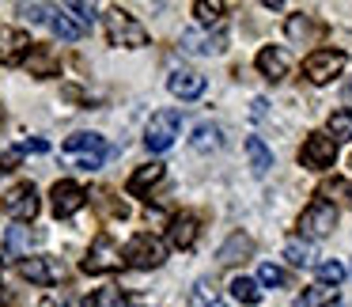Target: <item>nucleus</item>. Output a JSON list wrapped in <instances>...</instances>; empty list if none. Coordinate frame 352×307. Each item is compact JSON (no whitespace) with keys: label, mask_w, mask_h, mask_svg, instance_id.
<instances>
[{"label":"nucleus","mask_w":352,"mask_h":307,"mask_svg":"<svg viewBox=\"0 0 352 307\" xmlns=\"http://www.w3.org/2000/svg\"><path fill=\"white\" fill-rule=\"evenodd\" d=\"M107 39L110 46H125V50H140L148 46V31L133 12L125 8H110L107 12Z\"/></svg>","instance_id":"1"},{"label":"nucleus","mask_w":352,"mask_h":307,"mask_svg":"<svg viewBox=\"0 0 352 307\" xmlns=\"http://www.w3.org/2000/svg\"><path fill=\"white\" fill-rule=\"evenodd\" d=\"M167 262V246L163 239H155L152 231H137V235L125 243V266L133 269H160Z\"/></svg>","instance_id":"2"},{"label":"nucleus","mask_w":352,"mask_h":307,"mask_svg":"<svg viewBox=\"0 0 352 307\" xmlns=\"http://www.w3.org/2000/svg\"><path fill=\"white\" fill-rule=\"evenodd\" d=\"M125 266V251L114 243V235H95V243H91V251H87V258H84V273H91V277H99V273H114V269H122Z\"/></svg>","instance_id":"3"},{"label":"nucleus","mask_w":352,"mask_h":307,"mask_svg":"<svg viewBox=\"0 0 352 307\" xmlns=\"http://www.w3.org/2000/svg\"><path fill=\"white\" fill-rule=\"evenodd\" d=\"M344 65H349L344 50H314V54H307V61H303V76L322 87V84H329V80L341 76Z\"/></svg>","instance_id":"4"},{"label":"nucleus","mask_w":352,"mask_h":307,"mask_svg":"<svg viewBox=\"0 0 352 307\" xmlns=\"http://www.w3.org/2000/svg\"><path fill=\"white\" fill-rule=\"evenodd\" d=\"M178 129H182V114H178V110H170V107L167 110H155L152 122H148V129H144L148 152H167V148L175 145Z\"/></svg>","instance_id":"5"},{"label":"nucleus","mask_w":352,"mask_h":307,"mask_svg":"<svg viewBox=\"0 0 352 307\" xmlns=\"http://www.w3.org/2000/svg\"><path fill=\"white\" fill-rule=\"evenodd\" d=\"M333 228H337V205L326 198H314L311 205L303 209V216H299V231H303L307 239H326Z\"/></svg>","instance_id":"6"},{"label":"nucleus","mask_w":352,"mask_h":307,"mask_svg":"<svg viewBox=\"0 0 352 307\" xmlns=\"http://www.w3.org/2000/svg\"><path fill=\"white\" fill-rule=\"evenodd\" d=\"M65 152L69 156H80V167L84 171H95V167H102V160H107V140L99 137V133H72L69 140H65Z\"/></svg>","instance_id":"7"},{"label":"nucleus","mask_w":352,"mask_h":307,"mask_svg":"<svg viewBox=\"0 0 352 307\" xmlns=\"http://www.w3.org/2000/svg\"><path fill=\"white\" fill-rule=\"evenodd\" d=\"M65 262L54 258V254H38V258H27L19 262V277L31 284H42V288H50V284H61L65 281Z\"/></svg>","instance_id":"8"},{"label":"nucleus","mask_w":352,"mask_h":307,"mask_svg":"<svg viewBox=\"0 0 352 307\" xmlns=\"http://www.w3.org/2000/svg\"><path fill=\"white\" fill-rule=\"evenodd\" d=\"M333 160H337V140L329 133H311L303 140V148H299V163L307 171H329Z\"/></svg>","instance_id":"9"},{"label":"nucleus","mask_w":352,"mask_h":307,"mask_svg":"<svg viewBox=\"0 0 352 307\" xmlns=\"http://www.w3.org/2000/svg\"><path fill=\"white\" fill-rule=\"evenodd\" d=\"M87 198H91V193H87L80 182H72V178H61V182L50 190V205H54V216H61V220L76 216L80 209L87 205Z\"/></svg>","instance_id":"10"},{"label":"nucleus","mask_w":352,"mask_h":307,"mask_svg":"<svg viewBox=\"0 0 352 307\" xmlns=\"http://www.w3.org/2000/svg\"><path fill=\"white\" fill-rule=\"evenodd\" d=\"M4 213L19 224H31L38 216V190H34V182H19L4 193Z\"/></svg>","instance_id":"11"},{"label":"nucleus","mask_w":352,"mask_h":307,"mask_svg":"<svg viewBox=\"0 0 352 307\" xmlns=\"http://www.w3.org/2000/svg\"><path fill=\"white\" fill-rule=\"evenodd\" d=\"M34 42L16 27H0V65H27Z\"/></svg>","instance_id":"12"},{"label":"nucleus","mask_w":352,"mask_h":307,"mask_svg":"<svg viewBox=\"0 0 352 307\" xmlns=\"http://www.w3.org/2000/svg\"><path fill=\"white\" fill-rule=\"evenodd\" d=\"M167 87H170V95H175V99L193 103V99H201V95H205V76H201V72H193V69H175L167 76Z\"/></svg>","instance_id":"13"},{"label":"nucleus","mask_w":352,"mask_h":307,"mask_svg":"<svg viewBox=\"0 0 352 307\" xmlns=\"http://www.w3.org/2000/svg\"><path fill=\"white\" fill-rule=\"evenodd\" d=\"M197 231H201L197 216H193V213H178L175 220H170V228H167V239H170L175 251H190V246L197 243Z\"/></svg>","instance_id":"14"},{"label":"nucleus","mask_w":352,"mask_h":307,"mask_svg":"<svg viewBox=\"0 0 352 307\" xmlns=\"http://www.w3.org/2000/svg\"><path fill=\"white\" fill-rule=\"evenodd\" d=\"M27 72L38 76V80L57 76V72H61V57H57V50L54 46H34L31 57H27Z\"/></svg>","instance_id":"15"},{"label":"nucleus","mask_w":352,"mask_h":307,"mask_svg":"<svg viewBox=\"0 0 352 307\" xmlns=\"http://www.w3.org/2000/svg\"><path fill=\"white\" fill-rule=\"evenodd\" d=\"M254 65H258V72H261L265 80H273V84L288 76V54H284L280 46H265V50L258 54V61H254Z\"/></svg>","instance_id":"16"},{"label":"nucleus","mask_w":352,"mask_h":307,"mask_svg":"<svg viewBox=\"0 0 352 307\" xmlns=\"http://www.w3.org/2000/svg\"><path fill=\"white\" fill-rule=\"evenodd\" d=\"M223 46H228L223 31H216V34L182 31V50H186V54H223Z\"/></svg>","instance_id":"17"},{"label":"nucleus","mask_w":352,"mask_h":307,"mask_svg":"<svg viewBox=\"0 0 352 307\" xmlns=\"http://www.w3.org/2000/svg\"><path fill=\"white\" fill-rule=\"evenodd\" d=\"M163 175H167V167L163 163H144V167H137L129 175V182H125V190L133 193V198H140V193H148L152 186L163 182Z\"/></svg>","instance_id":"18"},{"label":"nucleus","mask_w":352,"mask_h":307,"mask_svg":"<svg viewBox=\"0 0 352 307\" xmlns=\"http://www.w3.org/2000/svg\"><path fill=\"white\" fill-rule=\"evenodd\" d=\"M250 254H254V239L246 235V231H235V235H231L228 243L220 246L216 262H220V266H239V262H246Z\"/></svg>","instance_id":"19"},{"label":"nucleus","mask_w":352,"mask_h":307,"mask_svg":"<svg viewBox=\"0 0 352 307\" xmlns=\"http://www.w3.org/2000/svg\"><path fill=\"white\" fill-rule=\"evenodd\" d=\"M284 34H288L296 46H311V42L322 34V27L314 23L311 16H303V12H299V16H288V23H284Z\"/></svg>","instance_id":"20"},{"label":"nucleus","mask_w":352,"mask_h":307,"mask_svg":"<svg viewBox=\"0 0 352 307\" xmlns=\"http://www.w3.org/2000/svg\"><path fill=\"white\" fill-rule=\"evenodd\" d=\"M246 160H250L254 175H269V167H273V152L261 137H246Z\"/></svg>","instance_id":"21"},{"label":"nucleus","mask_w":352,"mask_h":307,"mask_svg":"<svg viewBox=\"0 0 352 307\" xmlns=\"http://www.w3.org/2000/svg\"><path fill=\"white\" fill-rule=\"evenodd\" d=\"M337 299H341V292H337V288H329V284H318V288H307L292 307H333Z\"/></svg>","instance_id":"22"},{"label":"nucleus","mask_w":352,"mask_h":307,"mask_svg":"<svg viewBox=\"0 0 352 307\" xmlns=\"http://www.w3.org/2000/svg\"><path fill=\"white\" fill-rule=\"evenodd\" d=\"M31 228H8V235H4V258H23L27 251H31ZM31 258V254H27Z\"/></svg>","instance_id":"23"},{"label":"nucleus","mask_w":352,"mask_h":307,"mask_svg":"<svg viewBox=\"0 0 352 307\" xmlns=\"http://www.w3.org/2000/svg\"><path fill=\"white\" fill-rule=\"evenodd\" d=\"M50 27H54V34H57L61 42H76V39H84V27H80V23H76V19H72L65 8H57V12H54Z\"/></svg>","instance_id":"24"},{"label":"nucleus","mask_w":352,"mask_h":307,"mask_svg":"<svg viewBox=\"0 0 352 307\" xmlns=\"http://www.w3.org/2000/svg\"><path fill=\"white\" fill-rule=\"evenodd\" d=\"M284 258L292 262V266H314V246L311 243H303V239H288L284 243Z\"/></svg>","instance_id":"25"},{"label":"nucleus","mask_w":352,"mask_h":307,"mask_svg":"<svg viewBox=\"0 0 352 307\" xmlns=\"http://www.w3.org/2000/svg\"><path fill=\"white\" fill-rule=\"evenodd\" d=\"M231 296H235L239 304H246V307L261 304V288H258V281H250V277H235V281H231Z\"/></svg>","instance_id":"26"},{"label":"nucleus","mask_w":352,"mask_h":307,"mask_svg":"<svg viewBox=\"0 0 352 307\" xmlns=\"http://www.w3.org/2000/svg\"><path fill=\"white\" fill-rule=\"evenodd\" d=\"M329 137L333 140H349L352 137V107H341V110H333L329 114Z\"/></svg>","instance_id":"27"},{"label":"nucleus","mask_w":352,"mask_h":307,"mask_svg":"<svg viewBox=\"0 0 352 307\" xmlns=\"http://www.w3.org/2000/svg\"><path fill=\"white\" fill-rule=\"evenodd\" d=\"M223 12H228V4H223V0H197V4H193V16H197L205 27L220 23Z\"/></svg>","instance_id":"28"},{"label":"nucleus","mask_w":352,"mask_h":307,"mask_svg":"<svg viewBox=\"0 0 352 307\" xmlns=\"http://www.w3.org/2000/svg\"><path fill=\"white\" fill-rule=\"evenodd\" d=\"M220 129H216V125H197V129H193V140L190 145L197 148V152H212V148H220Z\"/></svg>","instance_id":"29"},{"label":"nucleus","mask_w":352,"mask_h":307,"mask_svg":"<svg viewBox=\"0 0 352 307\" xmlns=\"http://www.w3.org/2000/svg\"><path fill=\"white\" fill-rule=\"evenodd\" d=\"M190 307H223L220 296H216V284L197 281V288H193V296H190Z\"/></svg>","instance_id":"30"},{"label":"nucleus","mask_w":352,"mask_h":307,"mask_svg":"<svg viewBox=\"0 0 352 307\" xmlns=\"http://www.w3.org/2000/svg\"><path fill=\"white\" fill-rule=\"evenodd\" d=\"M258 284H265V288H280V284H288V273H284L280 266H273V262H265V266L258 269Z\"/></svg>","instance_id":"31"},{"label":"nucleus","mask_w":352,"mask_h":307,"mask_svg":"<svg viewBox=\"0 0 352 307\" xmlns=\"http://www.w3.org/2000/svg\"><path fill=\"white\" fill-rule=\"evenodd\" d=\"M318 281L329 284V288H337V284L344 281V266L341 262H318Z\"/></svg>","instance_id":"32"},{"label":"nucleus","mask_w":352,"mask_h":307,"mask_svg":"<svg viewBox=\"0 0 352 307\" xmlns=\"http://www.w3.org/2000/svg\"><path fill=\"white\" fill-rule=\"evenodd\" d=\"M16 12L23 19H31V23H50V19H54V12H50L46 4H16Z\"/></svg>","instance_id":"33"},{"label":"nucleus","mask_w":352,"mask_h":307,"mask_svg":"<svg viewBox=\"0 0 352 307\" xmlns=\"http://www.w3.org/2000/svg\"><path fill=\"white\" fill-rule=\"evenodd\" d=\"M65 12H69V16H76V23L84 27V31L95 23V4H80V0H72V4H65Z\"/></svg>","instance_id":"34"},{"label":"nucleus","mask_w":352,"mask_h":307,"mask_svg":"<svg viewBox=\"0 0 352 307\" xmlns=\"http://www.w3.org/2000/svg\"><path fill=\"white\" fill-rule=\"evenodd\" d=\"M91 307H122V292L118 288H99L91 299Z\"/></svg>","instance_id":"35"},{"label":"nucleus","mask_w":352,"mask_h":307,"mask_svg":"<svg viewBox=\"0 0 352 307\" xmlns=\"http://www.w3.org/2000/svg\"><path fill=\"white\" fill-rule=\"evenodd\" d=\"M19 160H23V148H4V152H0V175H4V171H16Z\"/></svg>","instance_id":"36"},{"label":"nucleus","mask_w":352,"mask_h":307,"mask_svg":"<svg viewBox=\"0 0 352 307\" xmlns=\"http://www.w3.org/2000/svg\"><path fill=\"white\" fill-rule=\"evenodd\" d=\"M38 307H80V304H76V296H69V292H65V296H46Z\"/></svg>","instance_id":"37"},{"label":"nucleus","mask_w":352,"mask_h":307,"mask_svg":"<svg viewBox=\"0 0 352 307\" xmlns=\"http://www.w3.org/2000/svg\"><path fill=\"white\" fill-rule=\"evenodd\" d=\"M46 140H27V145H23V152H46Z\"/></svg>","instance_id":"38"},{"label":"nucleus","mask_w":352,"mask_h":307,"mask_svg":"<svg viewBox=\"0 0 352 307\" xmlns=\"http://www.w3.org/2000/svg\"><path fill=\"white\" fill-rule=\"evenodd\" d=\"M0 304H4V307H16V299H12L8 292H0Z\"/></svg>","instance_id":"39"},{"label":"nucleus","mask_w":352,"mask_h":307,"mask_svg":"<svg viewBox=\"0 0 352 307\" xmlns=\"http://www.w3.org/2000/svg\"><path fill=\"white\" fill-rule=\"evenodd\" d=\"M0 122H4V110H0Z\"/></svg>","instance_id":"40"},{"label":"nucleus","mask_w":352,"mask_h":307,"mask_svg":"<svg viewBox=\"0 0 352 307\" xmlns=\"http://www.w3.org/2000/svg\"><path fill=\"white\" fill-rule=\"evenodd\" d=\"M122 307H125V304H122Z\"/></svg>","instance_id":"41"}]
</instances>
